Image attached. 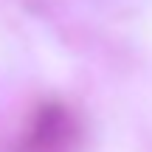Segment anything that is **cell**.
<instances>
[{"mask_svg":"<svg viewBox=\"0 0 152 152\" xmlns=\"http://www.w3.org/2000/svg\"><path fill=\"white\" fill-rule=\"evenodd\" d=\"M79 138L76 115L59 102H45L37 107L17 152H76Z\"/></svg>","mask_w":152,"mask_h":152,"instance_id":"6da1fadb","label":"cell"}]
</instances>
